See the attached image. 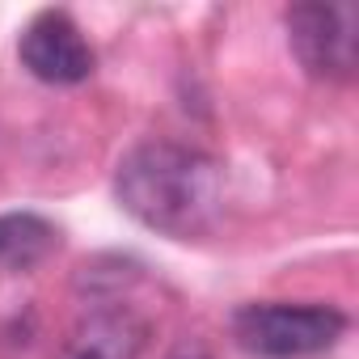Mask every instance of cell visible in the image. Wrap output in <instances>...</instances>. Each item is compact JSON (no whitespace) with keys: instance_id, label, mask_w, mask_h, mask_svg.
<instances>
[{"instance_id":"cell-6","label":"cell","mask_w":359,"mask_h":359,"mask_svg":"<svg viewBox=\"0 0 359 359\" xmlns=\"http://www.w3.org/2000/svg\"><path fill=\"white\" fill-rule=\"evenodd\" d=\"M55 245H60V233L43 216H34V212L0 216V271L5 275L34 271Z\"/></svg>"},{"instance_id":"cell-5","label":"cell","mask_w":359,"mask_h":359,"mask_svg":"<svg viewBox=\"0 0 359 359\" xmlns=\"http://www.w3.org/2000/svg\"><path fill=\"white\" fill-rule=\"evenodd\" d=\"M144 338H148V325L131 309L102 304L72 325L64 359H140Z\"/></svg>"},{"instance_id":"cell-7","label":"cell","mask_w":359,"mask_h":359,"mask_svg":"<svg viewBox=\"0 0 359 359\" xmlns=\"http://www.w3.org/2000/svg\"><path fill=\"white\" fill-rule=\"evenodd\" d=\"M169 359H212V355H208V351H203L199 342H182V346H177V351H173Z\"/></svg>"},{"instance_id":"cell-1","label":"cell","mask_w":359,"mask_h":359,"mask_svg":"<svg viewBox=\"0 0 359 359\" xmlns=\"http://www.w3.org/2000/svg\"><path fill=\"white\" fill-rule=\"evenodd\" d=\"M114 195L144 229L191 241L212 233L224 212V173L199 148L148 140L118 161Z\"/></svg>"},{"instance_id":"cell-2","label":"cell","mask_w":359,"mask_h":359,"mask_svg":"<svg viewBox=\"0 0 359 359\" xmlns=\"http://www.w3.org/2000/svg\"><path fill=\"white\" fill-rule=\"evenodd\" d=\"M346 330V317L334 304H283L262 300L233 313V338L262 359H304L334 346Z\"/></svg>"},{"instance_id":"cell-3","label":"cell","mask_w":359,"mask_h":359,"mask_svg":"<svg viewBox=\"0 0 359 359\" xmlns=\"http://www.w3.org/2000/svg\"><path fill=\"white\" fill-rule=\"evenodd\" d=\"M359 18L351 5H296L287 9V43L309 76L351 81L359 60Z\"/></svg>"},{"instance_id":"cell-4","label":"cell","mask_w":359,"mask_h":359,"mask_svg":"<svg viewBox=\"0 0 359 359\" xmlns=\"http://www.w3.org/2000/svg\"><path fill=\"white\" fill-rule=\"evenodd\" d=\"M18 55L30 68V76L47 81V85H81V81L93 76V64H97L93 47L81 34V26L68 13H60V9L39 13L22 30Z\"/></svg>"}]
</instances>
